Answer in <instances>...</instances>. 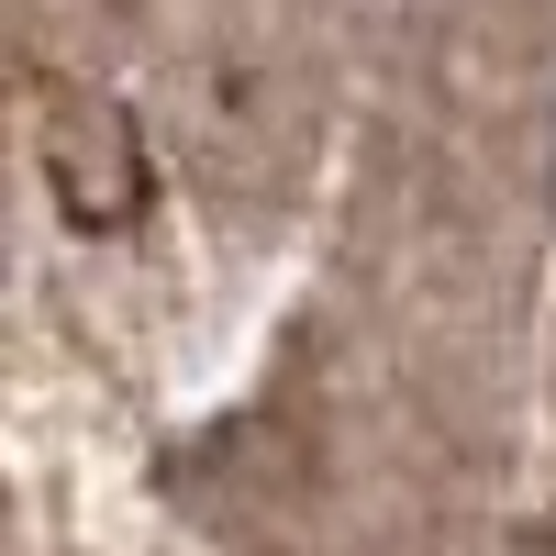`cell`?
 Segmentation results:
<instances>
[{"instance_id": "6da1fadb", "label": "cell", "mask_w": 556, "mask_h": 556, "mask_svg": "<svg viewBox=\"0 0 556 556\" xmlns=\"http://www.w3.org/2000/svg\"><path fill=\"white\" fill-rule=\"evenodd\" d=\"M45 167H56V201L78 223H134V212H146V156H134L123 101L67 89V101L45 112Z\"/></svg>"}]
</instances>
